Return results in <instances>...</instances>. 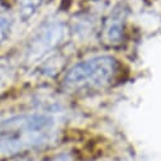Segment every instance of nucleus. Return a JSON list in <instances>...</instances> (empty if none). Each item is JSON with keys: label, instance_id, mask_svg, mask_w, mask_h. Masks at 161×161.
<instances>
[{"label": "nucleus", "instance_id": "nucleus-1", "mask_svg": "<svg viewBox=\"0 0 161 161\" xmlns=\"http://www.w3.org/2000/svg\"><path fill=\"white\" fill-rule=\"evenodd\" d=\"M119 72L118 61L109 55H98L76 62L65 74L62 89L70 94L102 90L114 81Z\"/></svg>", "mask_w": 161, "mask_h": 161}, {"label": "nucleus", "instance_id": "nucleus-2", "mask_svg": "<svg viewBox=\"0 0 161 161\" xmlns=\"http://www.w3.org/2000/svg\"><path fill=\"white\" fill-rule=\"evenodd\" d=\"M64 27L58 23H52L45 27L33 41L32 50L29 52L36 56L48 53L61 43V41L64 39Z\"/></svg>", "mask_w": 161, "mask_h": 161}, {"label": "nucleus", "instance_id": "nucleus-3", "mask_svg": "<svg viewBox=\"0 0 161 161\" xmlns=\"http://www.w3.org/2000/svg\"><path fill=\"white\" fill-rule=\"evenodd\" d=\"M123 34V27L118 19H110L104 28V38L110 45L119 43Z\"/></svg>", "mask_w": 161, "mask_h": 161}, {"label": "nucleus", "instance_id": "nucleus-4", "mask_svg": "<svg viewBox=\"0 0 161 161\" xmlns=\"http://www.w3.org/2000/svg\"><path fill=\"white\" fill-rule=\"evenodd\" d=\"M42 0H19V8L23 19H28L37 12L38 7L41 5Z\"/></svg>", "mask_w": 161, "mask_h": 161}, {"label": "nucleus", "instance_id": "nucleus-5", "mask_svg": "<svg viewBox=\"0 0 161 161\" xmlns=\"http://www.w3.org/2000/svg\"><path fill=\"white\" fill-rule=\"evenodd\" d=\"M8 31H9V22L4 17H0V42H2L3 38H5Z\"/></svg>", "mask_w": 161, "mask_h": 161}]
</instances>
